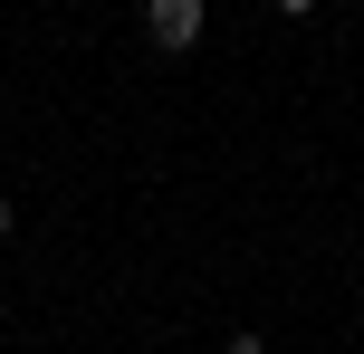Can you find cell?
<instances>
[{
  "instance_id": "3957f363",
  "label": "cell",
  "mask_w": 364,
  "mask_h": 354,
  "mask_svg": "<svg viewBox=\"0 0 364 354\" xmlns=\"http://www.w3.org/2000/svg\"><path fill=\"white\" fill-rule=\"evenodd\" d=\"M269 10H278V19H316L326 0H269Z\"/></svg>"
},
{
  "instance_id": "277c9868",
  "label": "cell",
  "mask_w": 364,
  "mask_h": 354,
  "mask_svg": "<svg viewBox=\"0 0 364 354\" xmlns=\"http://www.w3.org/2000/svg\"><path fill=\"white\" fill-rule=\"evenodd\" d=\"M10 230H19V211H10V192H0V249H10Z\"/></svg>"
},
{
  "instance_id": "7a4b0ae2",
  "label": "cell",
  "mask_w": 364,
  "mask_h": 354,
  "mask_svg": "<svg viewBox=\"0 0 364 354\" xmlns=\"http://www.w3.org/2000/svg\"><path fill=\"white\" fill-rule=\"evenodd\" d=\"M220 354H269V336H250V326H240V336H220Z\"/></svg>"
},
{
  "instance_id": "6da1fadb",
  "label": "cell",
  "mask_w": 364,
  "mask_h": 354,
  "mask_svg": "<svg viewBox=\"0 0 364 354\" xmlns=\"http://www.w3.org/2000/svg\"><path fill=\"white\" fill-rule=\"evenodd\" d=\"M201 29H211V0H144V38H154L164 57L201 48Z\"/></svg>"
}]
</instances>
